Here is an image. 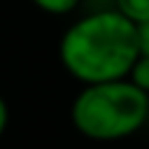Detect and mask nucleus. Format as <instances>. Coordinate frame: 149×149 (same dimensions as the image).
<instances>
[{"label": "nucleus", "mask_w": 149, "mask_h": 149, "mask_svg": "<svg viewBox=\"0 0 149 149\" xmlns=\"http://www.w3.org/2000/svg\"><path fill=\"white\" fill-rule=\"evenodd\" d=\"M137 56V26L114 7L81 14L58 42L63 70L81 86L126 79Z\"/></svg>", "instance_id": "obj_1"}, {"label": "nucleus", "mask_w": 149, "mask_h": 149, "mask_svg": "<svg viewBox=\"0 0 149 149\" xmlns=\"http://www.w3.org/2000/svg\"><path fill=\"white\" fill-rule=\"evenodd\" d=\"M70 121L93 142H116L147 126V93L128 79L86 84L72 98Z\"/></svg>", "instance_id": "obj_2"}, {"label": "nucleus", "mask_w": 149, "mask_h": 149, "mask_svg": "<svg viewBox=\"0 0 149 149\" xmlns=\"http://www.w3.org/2000/svg\"><path fill=\"white\" fill-rule=\"evenodd\" d=\"M112 7L130 19L135 26L149 21V0H112Z\"/></svg>", "instance_id": "obj_3"}, {"label": "nucleus", "mask_w": 149, "mask_h": 149, "mask_svg": "<svg viewBox=\"0 0 149 149\" xmlns=\"http://www.w3.org/2000/svg\"><path fill=\"white\" fill-rule=\"evenodd\" d=\"M126 79H128L133 86H137L142 93L149 95V56H137Z\"/></svg>", "instance_id": "obj_5"}, {"label": "nucleus", "mask_w": 149, "mask_h": 149, "mask_svg": "<svg viewBox=\"0 0 149 149\" xmlns=\"http://www.w3.org/2000/svg\"><path fill=\"white\" fill-rule=\"evenodd\" d=\"M137 51L140 56H149V21L137 23Z\"/></svg>", "instance_id": "obj_6"}, {"label": "nucleus", "mask_w": 149, "mask_h": 149, "mask_svg": "<svg viewBox=\"0 0 149 149\" xmlns=\"http://www.w3.org/2000/svg\"><path fill=\"white\" fill-rule=\"evenodd\" d=\"M147 126H149V95H147Z\"/></svg>", "instance_id": "obj_8"}, {"label": "nucleus", "mask_w": 149, "mask_h": 149, "mask_svg": "<svg viewBox=\"0 0 149 149\" xmlns=\"http://www.w3.org/2000/svg\"><path fill=\"white\" fill-rule=\"evenodd\" d=\"M30 2H33V7H37L40 12L51 14V16H68L81 5V0H30Z\"/></svg>", "instance_id": "obj_4"}, {"label": "nucleus", "mask_w": 149, "mask_h": 149, "mask_svg": "<svg viewBox=\"0 0 149 149\" xmlns=\"http://www.w3.org/2000/svg\"><path fill=\"white\" fill-rule=\"evenodd\" d=\"M7 123H9V107H7V100L0 95V137L5 135Z\"/></svg>", "instance_id": "obj_7"}]
</instances>
